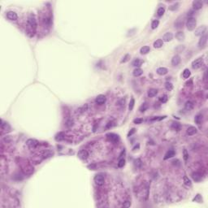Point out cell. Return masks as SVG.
<instances>
[{"label": "cell", "instance_id": "1", "mask_svg": "<svg viewBox=\"0 0 208 208\" xmlns=\"http://www.w3.org/2000/svg\"><path fill=\"white\" fill-rule=\"evenodd\" d=\"M196 25H197V21H196L195 18H193V17H192V16H190L188 18L187 22H186V26H187L188 30H189V31L193 30L196 27Z\"/></svg>", "mask_w": 208, "mask_h": 208}, {"label": "cell", "instance_id": "2", "mask_svg": "<svg viewBox=\"0 0 208 208\" xmlns=\"http://www.w3.org/2000/svg\"><path fill=\"white\" fill-rule=\"evenodd\" d=\"M28 24L30 26L33 30L37 29V20H36V18L33 15H29V18H28Z\"/></svg>", "mask_w": 208, "mask_h": 208}, {"label": "cell", "instance_id": "3", "mask_svg": "<svg viewBox=\"0 0 208 208\" xmlns=\"http://www.w3.org/2000/svg\"><path fill=\"white\" fill-rule=\"evenodd\" d=\"M203 64V59L198 58V59H195L194 61H193V63H192V68H193V69H198V68H201Z\"/></svg>", "mask_w": 208, "mask_h": 208}, {"label": "cell", "instance_id": "4", "mask_svg": "<svg viewBox=\"0 0 208 208\" xmlns=\"http://www.w3.org/2000/svg\"><path fill=\"white\" fill-rule=\"evenodd\" d=\"M206 32H207V26L205 25H203V26H200L197 29L195 30V35L196 36H203L205 35Z\"/></svg>", "mask_w": 208, "mask_h": 208}, {"label": "cell", "instance_id": "5", "mask_svg": "<svg viewBox=\"0 0 208 208\" xmlns=\"http://www.w3.org/2000/svg\"><path fill=\"white\" fill-rule=\"evenodd\" d=\"M104 177L101 174H98L94 177V182L98 185H102L104 184Z\"/></svg>", "mask_w": 208, "mask_h": 208}, {"label": "cell", "instance_id": "6", "mask_svg": "<svg viewBox=\"0 0 208 208\" xmlns=\"http://www.w3.org/2000/svg\"><path fill=\"white\" fill-rule=\"evenodd\" d=\"M106 137L111 142H119V140H120V137H119L117 134L113 133V132H109V133L107 134Z\"/></svg>", "mask_w": 208, "mask_h": 208}, {"label": "cell", "instance_id": "7", "mask_svg": "<svg viewBox=\"0 0 208 208\" xmlns=\"http://www.w3.org/2000/svg\"><path fill=\"white\" fill-rule=\"evenodd\" d=\"M207 35L205 34L203 36L201 37V38L199 39V41H198V47L199 48H204L207 45Z\"/></svg>", "mask_w": 208, "mask_h": 208}, {"label": "cell", "instance_id": "8", "mask_svg": "<svg viewBox=\"0 0 208 208\" xmlns=\"http://www.w3.org/2000/svg\"><path fill=\"white\" fill-rule=\"evenodd\" d=\"M77 156H78V158H81V159L86 160L89 157V153H88V151L86 150H80V151L78 152Z\"/></svg>", "mask_w": 208, "mask_h": 208}, {"label": "cell", "instance_id": "9", "mask_svg": "<svg viewBox=\"0 0 208 208\" xmlns=\"http://www.w3.org/2000/svg\"><path fill=\"white\" fill-rule=\"evenodd\" d=\"M26 143L30 148H36L39 145V142L35 139H29L27 141Z\"/></svg>", "mask_w": 208, "mask_h": 208}, {"label": "cell", "instance_id": "10", "mask_svg": "<svg viewBox=\"0 0 208 208\" xmlns=\"http://www.w3.org/2000/svg\"><path fill=\"white\" fill-rule=\"evenodd\" d=\"M7 18L10 20H16L18 16H17V14L15 11H11L7 12Z\"/></svg>", "mask_w": 208, "mask_h": 208}, {"label": "cell", "instance_id": "11", "mask_svg": "<svg viewBox=\"0 0 208 208\" xmlns=\"http://www.w3.org/2000/svg\"><path fill=\"white\" fill-rule=\"evenodd\" d=\"M95 102H96L97 104H99V105H102L105 102H106V97L102 94H100L95 98Z\"/></svg>", "mask_w": 208, "mask_h": 208}, {"label": "cell", "instance_id": "12", "mask_svg": "<svg viewBox=\"0 0 208 208\" xmlns=\"http://www.w3.org/2000/svg\"><path fill=\"white\" fill-rule=\"evenodd\" d=\"M192 4H193V9H194V10L201 9L202 7H203V3H202L201 1H198V0H195V1H193Z\"/></svg>", "mask_w": 208, "mask_h": 208}, {"label": "cell", "instance_id": "13", "mask_svg": "<svg viewBox=\"0 0 208 208\" xmlns=\"http://www.w3.org/2000/svg\"><path fill=\"white\" fill-rule=\"evenodd\" d=\"M181 57H180L179 55H175V56H173V58L172 59V64L173 65V66H177V65H179V63H181Z\"/></svg>", "mask_w": 208, "mask_h": 208}, {"label": "cell", "instance_id": "14", "mask_svg": "<svg viewBox=\"0 0 208 208\" xmlns=\"http://www.w3.org/2000/svg\"><path fill=\"white\" fill-rule=\"evenodd\" d=\"M173 39V34L170 32L168 33H166L163 36V41H170Z\"/></svg>", "mask_w": 208, "mask_h": 208}, {"label": "cell", "instance_id": "15", "mask_svg": "<svg viewBox=\"0 0 208 208\" xmlns=\"http://www.w3.org/2000/svg\"><path fill=\"white\" fill-rule=\"evenodd\" d=\"M192 178H193L194 181L199 182V181H201L203 177H202V174L199 173V172H193V173L192 174Z\"/></svg>", "mask_w": 208, "mask_h": 208}, {"label": "cell", "instance_id": "16", "mask_svg": "<svg viewBox=\"0 0 208 208\" xmlns=\"http://www.w3.org/2000/svg\"><path fill=\"white\" fill-rule=\"evenodd\" d=\"M175 154H176V152H175V150H168V151H167V153L165 154V155H164V160H166V159H168V158H172L173 157V156H175Z\"/></svg>", "mask_w": 208, "mask_h": 208}, {"label": "cell", "instance_id": "17", "mask_svg": "<svg viewBox=\"0 0 208 208\" xmlns=\"http://www.w3.org/2000/svg\"><path fill=\"white\" fill-rule=\"evenodd\" d=\"M197 132H198V129L195 128V127H193V126H190L189 128L187 129V134L189 136L194 135V134L197 133Z\"/></svg>", "mask_w": 208, "mask_h": 208}, {"label": "cell", "instance_id": "18", "mask_svg": "<svg viewBox=\"0 0 208 208\" xmlns=\"http://www.w3.org/2000/svg\"><path fill=\"white\" fill-rule=\"evenodd\" d=\"M168 72V70L166 68H163V67H161V68H158L157 69V73L160 76H164Z\"/></svg>", "mask_w": 208, "mask_h": 208}, {"label": "cell", "instance_id": "19", "mask_svg": "<svg viewBox=\"0 0 208 208\" xmlns=\"http://www.w3.org/2000/svg\"><path fill=\"white\" fill-rule=\"evenodd\" d=\"M163 46V41L162 39H158L154 42V48H160Z\"/></svg>", "mask_w": 208, "mask_h": 208}, {"label": "cell", "instance_id": "20", "mask_svg": "<svg viewBox=\"0 0 208 208\" xmlns=\"http://www.w3.org/2000/svg\"><path fill=\"white\" fill-rule=\"evenodd\" d=\"M150 46H142V48L140 49V52L142 55H146L148 54V53L150 52Z\"/></svg>", "mask_w": 208, "mask_h": 208}, {"label": "cell", "instance_id": "21", "mask_svg": "<svg viewBox=\"0 0 208 208\" xmlns=\"http://www.w3.org/2000/svg\"><path fill=\"white\" fill-rule=\"evenodd\" d=\"M64 137H65V133H64V132H59V133L55 136V140H56L57 142H60V141L64 139Z\"/></svg>", "mask_w": 208, "mask_h": 208}, {"label": "cell", "instance_id": "22", "mask_svg": "<svg viewBox=\"0 0 208 208\" xmlns=\"http://www.w3.org/2000/svg\"><path fill=\"white\" fill-rule=\"evenodd\" d=\"M142 73H143L142 69H141L140 68H137L136 69H134L133 72H132V75H133L134 76H140L141 75H142Z\"/></svg>", "mask_w": 208, "mask_h": 208}, {"label": "cell", "instance_id": "23", "mask_svg": "<svg viewBox=\"0 0 208 208\" xmlns=\"http://www.w3.org/2000/svg\"><path fill=\"white\" fill-rule=\"evenodd\" d=\"M157 94H158V91L157 90H155V89H150L147 93L148 97H150V98H153V97L155 96Z\"/></svg>", "mask_w": 208, "mask_h": 208}, {"label": "cell", "instance_id": "24", "mask_svg": "<svg viewBox=\"0 0 208 208\" xmlns=\"http://www.w3.org/2000/svg\"><path fill=\"white\" fill-rule=\"evenodd\" d=\"M142 63H143V60H142V59H136L135 60H133V62H132V65H133L134 67L139 68V67H141L142 65Z\"/></svg>", "mask_w": 208, "mask_h": 208}, {"label": "cell", "instance_id": "25", "mask_svg": "<svg viewBox=\"0 0 208 208\" xmlns=\"http://www.w3.org/2000/svg\"><path fill=\"white\" fill-rule=\"evenodd\" d=\"M194 121L197 124H201L203 122V115L202 114H198L194 118Z\"/></svg>", "mask_w": 208, "mask_h": 208}, {"label": "cell", "instance_id": "26", "mask_svg": "<svg viewBox=\"0 0 208 208\" xmlns=\"http://www.w3.org/2000/svg\"><path fill=\"white\" fill-rule=\"evenodd\" d=\"M185 110H187V111H191L192 109L193 108V104L190 101H188V102H186L185 104Z\"/></svg>", "mask_w": 208, "mask_h": 208}, {"label": "cell", "instance_id": "27", "mask_svg": "<svg viewBox=\"0 0 208 208\" xmlns=\"http://www.w3.org/2000/svg\"><path fill=\"white\" fill-rule=\"evenodd\" d=\"M176 37H177L179 41H183L184 39H185V34H184L183 32H178L177 34H176Z\"/></svg>", "mask_w": 208, "mask_h": 208}, {"label": "cell", "instance_id": "28", "mask_svg": "<svg viewBox=\"0 0 208 208\" xmlns=\"http://www.w3.org/2000/svg\"><path fill=\"white\" fill-rule=\"evenodd\" d=\"M190 74H191V72H190V71H189L188 68H185V70H184V72H183V74H182V76H183L184 79H188V78H189V77L190 76Z\"/></svg>", "mask_w": 208, "mask_h": 208}, {"label": "cell", "instance_id": "29", "mask_svg": "<svg viewBox=\"0 0 208 208\" xmlns=\"http://www.w3.org/2000/svg\"><path fill=\"white\" fill-rule=\"evenodd\" d=\"M172 128L173 130H177V131H179L181 129V124L179 123L176 122V123H172Z\"/></svg>", "mask_w": 208, "mask_h": 208}, {"label": "cell", "instance_id": "30", "mask_svg": "<svg viewBox=\"0 0 208 208\" xmlns=\"http://www.w3.org/2000/svg\"><path fill=\"white\" fill-rule=\"evenodd\" d=\"M158 25H159V21H158V20H154L151 23V28L153 29H155L158 26Z\"/></svg>", "mask_w": 208, "mask_h": 208}, {"label": "cell", "instance_id": "31", "mask_svg": "<svg viewBox=\"0 0 208 208\" xmlns=\"http://www.w3.org/2000/svg\"><path fill=\"white\" fill-rule=\"evenodd\" d=\"M164 12H165V9H164V7H160L157 11V14L158 16H162L164 14Z\"/></svg>", "mask_w": 208, "mask_h": 208}, {"label": "cell", "instance_id": "32", "mask_svg": "<svg viewBox=\"0 0 208 208\" xmlns=\"http://www.w3.org/2000/svg\"><path fill=\"white\" fill-rule=\"evenodd\" d=\"M184 183H185V185H187V186H191L192 185L191 181H190V180L187 177H184Z\"/></svg>", "mask_w": 208, "mask_h": 208}, {"label": "cell", "instance_id": "33", "mask_svg": "<svg viewBox=\"0 0 208 208\" xmlns=\"http://www.w3.org/2000/svg\"><path fill=\"white\" fill-rule=\"evenodd\" d=\"M178 7H179V3H174V4H172V6H170L169 10H170V11H176V10L178 9Z\"/></svg>", "mask_w": 208, "mask_h": 208}, {"label": "cell", "instance_id": "34", "mask_svg": "<svg viewBox=\"0 0 208 208\" xmlns=\"http://www.w3.org/2000/svg\"><path fill=\"white\" fill-rule=\"evenodd\" d=\"M134 104H135V100H134L133 98H132L131 100H130L129 105H128V109H129V111H132V109H133Z\"/></svg>", "mask_w": 208, "mask_h": 208}, {"label": "cell", "instance_id": "35", "mask_svg": "<svg viewBox=\"0 0 208 208\" xmlns=\"http://www.w3.org/2000/svg\"><path fill=\"white\" fill-rule=\"evenodd\" d=\"M165 88H166V90H167L171 91V90H172V89H173V85H172V83H170V82H167L165 84Z\"/></svg>", "mask_w": 208, "mask_h": 208}, {"label": "cell", "instance_id": "36", "mask_svg": "<svg viewBox=\"0 0 208 208\" xmlns=\"http://www.w3.org/2000/svg\"><path fill=\"white\" fill-rule=\"evenodd\" d=\"M167 99H168V98H167V96L166 94L163 95V96H161L159 98V101L161 102H163V103H165V102H167Z\"/></svg>", "mask_w": 208, "mask_h": 208}, {"label": "cell", "instance_id": "37", "mask_svg": "<svg viewBox=\"0 0 208 208\" xmlns=\"http://www.w3.org/2000/svg\"><path fill=\"white\" fill-rule=\"evenodd\" d=\"M124 165H125V160H124V158H120V159L119 160L118 167H123Z\"/></svg>", "mask_w": 208, "mask_h": 208}, {"label": "cell", "instance_id": "38", "mask_svg": "<svg viewBox=\"0 0 208 208\" xmlns=\"http://www.w3.org/2000/svg\"><path fill=\"white\" fill-rule=\"evenodd\" d=\"M193 202H198V203H202L203 202V198L201 197V195L200 194H197V196L193 198Z\"/></svg>", "mask_w": 208, "mask_h": 208}, {"label": "cell", "instance_id": "39", "mask_svg": "<svg viewBox=\"0 0 208 208\" xmlns=\"http://www.w3.org/2000/svg\"><path fill=\"white\" fill-rule=\"evenodd\" d=\"M183 156H184V160H185V161H187L188 158H189V154H188L187 150H186L185 149L183 150Z\"/></svg>", "mask_w": 208, "mask_h": 208}, {"label": "cell", "instance_id": "40", "mask_svg": "<svg viewBox=\"0 0 208 208\" xmlns=\"http://www.w3.org/2000/svg\"><path fill=\"white\" fill-rule=\"evenodd\" d=\"M147 108H148L147 104H146V103H143V105H142V106H141V107H140V112H144Z\"/></svg>", "mask_w": 208, "mask_h": 208}, {"label": "cell", "instance_id": "41", "mask_svg": "<svg viewBox=\"0 0 208 208\" xmlns=\"http://www.w3.org/2000/svg\"><path fill=\"white\" fill-rule=\"evenodd\" d=\"M142 122H143V119H142V118H137V119H135V120H133V123L136 124H142Z\"/></svg>", "mask_w": 208, "mask_h": 208}, {"label": "cell", "instance_id": "42", "mask_svg": "<svg viewBox=\"0 0 208 208\" xmlns=\"http://www.w3.org/2000/svg\"><path fill=\"white\" fill-rule=\"evenodd\" d=\"M129 59H130V55H124V58H123V59L121 60V63H126L127 61L129 60Z\"/></svg>", "mask_w": 208, "mask_h": 208}, {"label": "cell", "instance_id": "43", "mask_svg": "<svg viewBox=\"0 0 208 208\" xmlns=\"http://www.w3.org/2000/svg\"><path fill=\"white\" fill-rule=\"evenodd\" d=\"M130 205H131V203H130V202L126 201L125 203L123 204V207H130Z\"/></svg>", "mask_w": 208, "mask_h": 208}, {"label": "cell", "instance_id": "44", "mask_svg": "<svg viewBox=\"0 0 208 208\" xmlns=\"http://www.w3.org/2000/svg\"><path fill=\"white\" fill-rule=\"evenodd\" d=\"M136 132V129H135V128H132V129H131V131H129V132H128V137H130V136H132V134H133V133H134V132Z\"/></svg>", "mask_w": 208, "mask_h": 208}, {"label": "cell", "instance_id": "45", "mask_svg": "<svg viewBox=\"0 0 208 208\" xmlns=\"http://www.w3.org/2000/svg\"><path fill=\"white\" fill-rule=\"evenodd\" d=\"M134 163H135V165L137 166V165H139V167L141 165H142V162H141V160L140 159H137V160H135V161H134Z\"/></svg>", "mask_w": 208, "mask_h": 208}, {"label": "cell", "instance_id": "46", "mask_svg": "<svg viewBox=\"0 0 208 208\" xmlns=\"http://www.w3.org/2000/svg\"><path fill=\"white\" fill-rule=\"evenodd\" d=\"M125 154V150H122V152H121V154H120V158H121V157H123V154Z\"/></svg>", "mask_w": 208, "mask_h": 208}]
</instances>
